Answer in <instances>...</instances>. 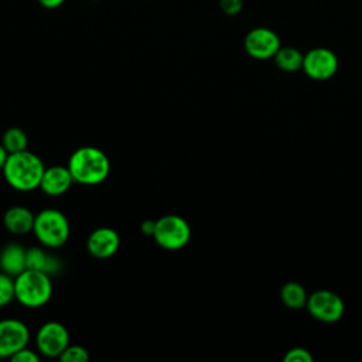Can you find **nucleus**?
Returning <instances> with one entry per match:
<instances>
[{
	"instance_id": "f257e3e1",
	"label": "nucleus",
	"mask_w": 362,
	"mask_h": 362,
	"mask_svg": "<svg viewBox=\"0 0 362 362\" xmlns=\"http://www.w3.org/2000/svg\"><path fill=\"white\" fill-rule=\"evenodd\" d=\"M45 165L41 158L28 151L8 154L3 167V175L10 187L17 191H33L40 188Z\"/></svg>"
},
{
	"instance_id": "f03ea898",
	"label": "nucleus",
	"mask_w": 362,
	"mask_h": 362,
	"mask_svg": "<svg viewBox=\"0 0 362 362\" xmlns=\"http://www.w3.org/2000/svg\"><path fill=\"white\" fill-rule=\"evenodd\" d=\"M68 168L75 182L82 185H96L103 182L110 173L107 156L98 147H79L68 161Z\"/></svg>"
},
{
	"instance_id": "7ed1b4c3",
	"label": "nucleus",
	"mask_w": 362,
	"mask_h": 362,
	"mask_svg": "<svg viewBox=\"0 0 362 362\" xmlns=\"http://www.w3.org/2000/svg\"><path fill=\"white\" fill-rule=\"evenodd\" d=\"M16 300L27 308L45 305L52 296V281L48 273L25 269L14 277Z\"/></svg>"
},
{
	"instance_id": "20e7f679",
	"label": "nucleus",
	"mask_w": 362,
	"mask_h": 362,
	"mask_svg": "<svg viewBox=\"0 0 362 362\" xmlns=\"http://www.w3.org/2000/svg\"><path fill=\"white\" fill-rule=\"evenodd\" d=\"M33 232L42 246L55 249L66 243L71 229L66 216L61 211L47 208L35 215Z\"/></svg>"
},
{
	"instance_id": "39448f33",
	"label": "nucleus",
	"mask_w": 362,
	"mask_h": 362,
	"mask_svg": "<svg viewBox=\"0 0 362 362\" xmlns=\"http://www.w3.org/2000/svg\"><path fill=\"white\" fill-rule=\"evenodd\" d=\"M156 243L165 250L182 249L191 239V228L180 215H164L156 221Z\"/></svg>"
},
{
	"instance_id": "423d86ee",
	"label": "nucleus",
	"mask_w": 362,
	"mask_h": 362,
	"mask_svg": "<svg viewBox=\"0 0 362 362\" xmlns=\"http://www.w3.org/2000/svg\"><path fill=\"white\" fill-rule=\"evenodd\" d=\"M35 345L38 352L44 356L59 358L69 345V332L64 324L58 321H48L37 331Z\"/></svg>"
},
{
	"instance_id": "0eeeda50",
	"label": "nucleus",
	"mask_w": 362,
	"mask_h": 362,
	"mask_svg": "<svg viewBox=\"0 0 362 362\" xmlns=\"http://www.w3.org/2000/svg\"><path fill=\"white\" fill-rule=\"evenodd\" d=\"M245 51L255 59H269L276 55L281 47L279 35L267 27L252 28L243 40Z\"/></svg>"
},
{
	"instance_id": "6e6552de",
	"label": "nucleus",
	"mask_w": 362,
	"mask_h": 362,
	"mask_svg": "<svg viewBox=\"0 0 362 362\" xmlns=\"http://www.w3.org/2000/svg\"><path fill=\"white\" fill-rule=\"evenodd\" d=\"M303 69L311 79L325 81L332 78L338 71V58L331 49L317 47L304 55Z\"/></svg>"
},
{
	"instance_id": "1a4fd4ad",
	"label": "nucleus",
	"mask_w": 362,
	"mask_h": 362,
	"mask_svg": "<svg viewBox=\"0 0 362 362\" xmlns=\"http://www.w3.org/2000/svg\"><path fill=\"white\" fill-rule=\"evenodd\" d=\"M30 341L28 327L16 318L0 320V358H11Z\"/></svg>"
},
{
	"instance_id": "9d476101",
	"label": "nucleus",
	"mask_w": 362,
	"mask_h": 362,
	"mask_svg": "<svg viewBox=\"0 0 362 362\" xmlns=\"http://www.w3.org/2000/svg\"><path fill=\"white\" fill-rule=\"evenodd\" d=\"M307 308L310 314L322 322H335L344 314V303L338 294L328 290H318L308 296Z\"/></svg>"
},
{
	"instance_id": "9b49d317",
	"label": "nucleus",
	"mask_w": 362,
	"mask_h": 362,
	"mask_svg": "<svg viewBox=\"0 0 362 362\" xmlns=\"http://www.w3.org/2000/svg\"><path fill=\"white\" fill-rule=\"evenodd\" d=\"M120 246L119 233L109 226H100L92 230L88 236L86 247L88 252L96 259H109L112 257Z\"/></svg>"
},
{
	"instance_id": "f8f14e48",
	"label": "nucleus",
	"mask_w": 362,
	"mask_h": 362,
	"mask_svg": "<svg viewBox=\"0 0 362 362\" xmlns=\"http://www.w3.org/2000/svg\"><path fill=\"white\" fill-rule=\"evenodd\" d=\"M72 182L75 181L68 165H51L45 167L40 188L48 197H59L71 188Z\"/></svg>"
},
{
	"instance_id": "ddd939ff",
	"label": "nucleus",
	"mask_w": 362,
	"mask_h": 362,
	"mask_svg": "<svg viewBox=\"0 0 362 362\" xmlns=\"http://www.w3.org/2000/svg\"><path fill=\"white\" fill-rule=\"evenodd\" d=\"M35 215L25 206L14 205L10 206L3 216V223L6 229L14 235H25L33 232Z\"/></svg>"
},
{
	"instance_id": "4468645a",
	"label": "nucleus",
	"mask_w": 362,
	"mask_h": 362,
	"mask_svg": "<svg viewBox=\"0 0 362 362\" xmlns=\"http://www.w3.org/2000/svg\"><path fill=\"white\" fill-rule=\"evenodd\" d=\"M27 269V249L20 243H8L0 252V270L11 277Z\"/></svg>"
},
{
	"instance_id": "2eb2a0df",
	"label": "nucleus",
	"mask_w": 362,
	"mask_h": 362,
	"mask_svg": "<svg viewBox=\"0 0 362 362\" xmlns=\"http://www.w3.org/2000/svg\"><path fill=\"white\" fill-rule=\"evenodd\" d=\"M27 269L40 270L51 276L61 269V262L57 256L48 253L42 247L33 246L27 249Z\"/></svg>"
},
{
	"instance_id": "dca6fc26",
	"label": "nucleus",
	"mask_w": 362,
	"mask_h": 362,
	"mask_svg": "<svg viewBox=\"0 0 362 362\" xmlns=\"http://www.w3.org/2000/svg\"><path fill=\"white\" fill-rule=\"evenodd\" d=\"M273 58L277 68L284 72H296L303 68L304 55L294 47H280Z\"/></svg>"
},
{
	"instance_id": "f3484780",
	"label": "nucleus",
	"mask_w": 362,
	"mask_h": 362,
	"mask_svg": "<svg viewBox=\"0 0 362 362\" xmlns=\"http://www.w3.org/2000/svg\"><path fill=\"white\" fill-rule=\"evenodd\" d=\"M280 296H281L283 303L288 308H294V310L303 308L307 304V300H308L305 288L300 283H294V281L286 283L281 287Z\"/></svg>"
},
{
	"instance_id": "a211bd4d",
	"label": "nucleus",
	"mask_w": 362,
	"mask_h": 362,
	"mask_svg": "<svg viewBox=\"0 0 362 362\" xmlns=\"http://www.w3.org/2000/svg\"><path fill=\"white\" fill-rule=\"evenodd\" d=\"M1 144L8 154L24 151L28 146V137L20 127H10L3 133Z\"/></svg>"
},
{
	"instance_id": "6ab92c4d",
	"label": "nucleus",
	"mask_w": 362,
	"mask_h": 362,
	"mask_svg": "<svg viewBox=\"0 0 362 362\" xmlns=\"http://www.w3.org/2000/svg\"><path fill=\"white\" fill-rule=\"evenodd\" d=\"M14 298V277L0 270V308L8 305Z\"/></svg>"
},
{
	"instance_id": "aec40b11",
	"label": "nucleus",
	"mask_w": 362,
	"mask_h": 362,
	"mask_svg": "<svg viewBox=\"0 0 362 362\" xmlns=\"http://www.w3.org/2000/svg\"><path fill=\"white\" fill-rule=\"evenodd\" d=\"M88 359L89 352L82 345H68L59 356V361L62 362H86Z\"/></svg>"
},
{
	"instance_id": "412c9836",
	"label": "nucleus",
	"mask_w": 362,
	"mask_h": 362,
	"mask_svg": "<svg viewBox=\"0 0 362 362\" xmlns=\"http://www.w3.org/2000/svg\"><path fill=\"white\" fill-rule=\"evenodd\" d=\"M219 8L226 16H236L243 8V0H219Z\"/></svg>"
},
{
	"instance_id": "4be33fe9",
	"label": "nucleus",
	"mask_w": 362,
	"mask_h": 362,
	"mask_svg": "<svg viewBox=\"0 0 362 362\" xmlns=\"http://www.w3.org/2000/svg\"><path fill=\"white\" fill-rule=\"evenodd\" d=\"M286 362H311L313 358L310 355V352L304 348H293L290 349L286 356H284Z\"/></svg>"
},
{
	"instance_id": "5701e85b",
	"label": "nucleus",
	"mask_w": 362,
	"mask_h": 362,
	"mask_svg": "<svg viewBox=\"0 0 362 362\" xmlns=\"http://www.w3.org/2000/svg\"><path fill=\"white\" fill-rule=\"evenodd\" d=\"M13 362H37L40 359L38 354L33 349H30L28 346L20 349L18 352H16L11 358H10Z\"/></svg>"
},
{
	"instance_id": "b1692460",
	"label": "nucleus",
	"mask_w": 362,
	"mask_h": 362,
	"mask_svg": "<svg viewBox=\"0 0 362 362\" xmlns=\"http://www.w3.org/2000/svg\"><path fill=\"white\" fill-rule=\"evenodd\" d=\"M154 229H156V221L153 219H146L140 223V232L146 236H153Z\"/></svg>"
},
{
	"instance_id": "393cba45",
	"label": "nucleus",
	"mask_w": 362,
	"mask_h": 362,
	"mask_svg": "<svg viewBox=\"0 0 362 362\" xmlns=\"http://www.w3.org/2000/svg\"><path fill=\"white\" fill-rule=\"evenodd\" d=\"M38 3H40L44 8L54 10V8L61 7V6L65 3V0H38Z\"/></svg>"
},
{
	"instance_id": "a878e982",
	"label": "nucleus",
	"mask_w": 362,
	"mask_h": 362,
	"mask_svg": "<svg viewBox=\"0 0 362 362\" xmlns=\"http://www.w3.org/2000/svg\"><path fill=\"white\" fill-rule=\"evenodd\" d=\"M7 157H8V153L4 148V146L0 143V171H3V167H4L6 161H7Z\"/></svg>"
},
{
	"instance_id": "bb28decb",
	"label": "nucleus",
	"mask_w": 362,
	"mask_h": 362,
	"mask_svg": "<svg viewBox=\"0 0 362 362\" xmlns=\"http://www.w3.org/2000/svg\"><path fill=\"white\" fill-rule=\"evenodd\" d=\"M92 1H99V0H92Z\"/></svg>"
}]
</instances>
